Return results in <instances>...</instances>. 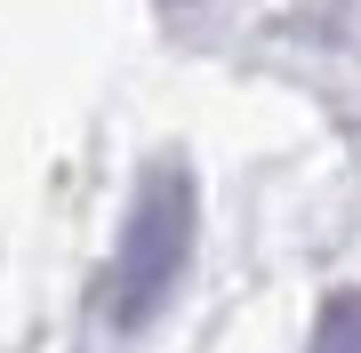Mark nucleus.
Segmentation results:
<instances>
[{
  "label": "nucleus",
  "mask_w": 361,
  "mask_h": 353,
  "mask_svg": "<svg viewBox=\"0 0 361 353\" xmlns=\"http://www.w3.org/2000/svg\"><path fill=\"white\" fill-rule=\"evenodd\" d=\"M185 249H193V185H185V169H153L129 225H121V257H113V321L121 329H137L177 289Z\"/></svg>",
  "instance_id": "f257e3e1"
},
{
  "label": "nucleus",
  "mask_w": 361,
  "mask_h": 353,
  "mask_svg": "<svg viewBox=\"0 0 361 353\" xmlns=\"http://www.w3.org/2000/svg\"><path fill=\"white\" fill-rule=\"evenodd\" d=\"M305 353H361V297H329Z\"/></svg>",
  "instance_id": "f03ea898"
}]
</instances>
